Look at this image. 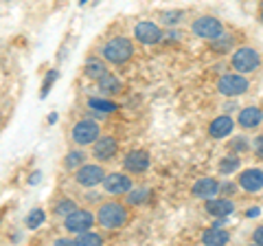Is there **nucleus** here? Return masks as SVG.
<instances>
[{"label":"nucleus","instance_id":"nucleus-1","mask_svg":"<svg viewBox=\"0 0 263 246\" xmlns=\"http://www.w3.org/2000/svg\"><path fill=\"white\" fill-rule=\"evenodd\" d=\"M97 222L101 224L108 231H114V229L125 226L127 222V209L125 204L121 202H103L97 211Z\"/></svg>","mask_w":263,"mask_h":246},{"label":"nucleus","instance_id":"nucleus-2","mask_svg":"<svg viewBox=\"0 0 263 246\" xmlns=\"http://www.w3.org/2000/svg\"><path fill=\"white\" fill-rule=\"evenodd\" d=\"M101 53L110 64H125L134 55V44L127 38H114L101 48Z\"/></svg>","mask_w":263,"mask_h":246},{"label":"nucleus","instance_id":"nucleus-3","mask_svg":"<svg viewBox=\"0 0 263 246\" xmlns=\"http://www.w3.org/2000/svg\"><path fill=\"white\" fill-rule=\"evenodd\" d=\"M230 64H233V68L237 73L246 75V73H254L261 66V55L252 46H239V48H235L233 57H230Z\"/></svg>","mask_w":263,"mask_h":246},{"label":"nucleus","instance_id":"nucleus-4","mask_svg":"<svg viewBox=\"0 0 263 246\" xmlns=\"http://www.w3.org/2000/svg\"><path fill=\"white\" fill-rule=\"evenodd\" d=\"M99 136H101V128H99V123L92 121V119H81V121H77L75 126H72V130H70L72 143L79 145V147L92 145Z\"/></svg>","mask_w":263,"mask_h":246},{"label":"nucleus","instance_id":"nucleus-5","mask_svg":"<svg viewBox=\"0 0 263 246\" xmlns=\"http://www.w3.org/2000/svg\"><path fill=\"white\" fill-rule=\"evenodd\" d=\"M95 226V216L90 213L88 209H72L68 216H64V229L72 235L77 233H84V231H90Z\"/></svg>","mask_w":263,"mask_h":246},{"label":"nucleus","instance_id":"nucleus-6","mask_svg":"<svg viewBox=\"0 0 263 246\" xmlns=\"http://www.w3.org/2000/svg\"><path fill=\"white\" fill-rule=\"evenodd\" d=\"M248 88H250V81L241 73H228V75L219 77L217 81V90L224 97H239L243 93H248Z\"/></svg>","mask_w":263,"mask_h":246},{"label":"nucleus","instance_id":"nucleus-7","mask_svg":"<svg viewBox=\"0 0 263 246\" xmlns=\"http://www.w3.org/2000/svg\"><path fill=\"white\" fill-rule=\"evenodd\" d=\"M191 31L202 40H217L224 33V24L217 18H213V15H200V18L193 20Z\"/></svg>","mask_w":263,"mask_h":246},{"label":"nucleus","instance_id":"nucleus-8","mask_svg":"<svg viewBox=\"0 0 263 246\" xmlns=\"http://www.w3.org/2000/svg\"><path fill=\"white\" fill-rule=\"evenodd\" d=\"M75 171H77L75 180L81 187H97V185H101L105 178L103 165H97V163H84V165L77 167Z\"/></svg>","mask_w":263,"mask_h":246},{"label":"nucleus","instance_id":"nucleus-9","mask_svg":"<svg viewBox=\"0 0 263 246\" xmlns=\"http://www.w3.org/2000/svg\"><path fill=\"white\" fill-rule=\"evenodd\" d=\"M103 189L110 196H125L132 189V178L127 174H121V171H112V174H105L103 178Z\"/></svg>","mask_w":263,"mask_h":246},{"label":"nucleus","instance_id":"nucleus-10","mask_svg":"<svg viewBox=\"0 0 263 246\" xmlns=\"http://www.w3.org/2000/svg\"><path fill=\"white\" fill-rule=\"evenodd\" d=\"M119 152V143L114 136H99L97 141L92 143V156L101 163H108L117 156Z\"/></svg>","mask_w":263,"mask_h":246},{"label":"nucleus","instance_id":"nucleus-11","mask_svg":"<svg viewBox=\"0 0 263 246\" xmlns=\"http://www.w3.org/2000/svg\"><path fill=\"white\" fill-rule=\"evenodd\" d=\"M134 38L138 40L141 44L149 46V44H158L162 40V29L158 27L156 22H138L134 27Z\"/></svg>","mask_w":263,"mask_h":246},{"label":"nucleus","instance_id":"nucleus-12","mask_svg":"<svg viewBox=\"0 0 263 246\" xmlns=\"http://www.w3.org/2000/svg\"><path fill=\"white\" fill-rule=\"evenodd\" d=\"M123 167L132 174H143V171L149 169V154L143 150H134L129 152L125 159H123Z\"/></svg>","mask_w":263,"mask_h":246},{"label":"nucleus","instance_id":"nucleus-13","mask_svg":"<svg viewBox=\"0 0 263 246\" xmlns=\"http://www.w3.org/2000/svg\"><path fill=\"white\" fill-rule=\"evenodd\" d=\"M239 187L248 194H257L263 189V169H246L239 174Z\"/></svg>","mask_w":263,"mask_h":246},{"label":"nucleus","instance_id":"nucleus-14","mask_svg":"<svg viewBox=\"0 0 263 246\" xmlns=\"http://www.w3.org/2000/svg\"><path fill=\"white\" fill-rule=\"evenodd\" d=\"M233 128H235L233 117H228V114H219V117H215L211 121L209 134H211V138H226L230 132H233Z\"/></svg>","mask_w":263,"mask_h":246},{"label":"nucleus","instance_id":"nucleus-15","mask_svg":"<svg viewBox=\"0 0 263 246\" xmlns=\"http://www.w3.org/2000/svg\"><path fill=\"white\" fill-rule=\"evenodd\" d=\"M237 123L243 128V130H254L259 128L263 123V110L257 108V106H248V108H243L239 112V117H237Z\"/></svg>","mask_w":263,"mask_h":246},{"label":"nucleus","instance_id":"nucleus-16","mask_svg":"<svg viewBox=\"0 0 263 246\" xmlns=\"http://www.w3.org/2000/svg\"><path fill=\"white\" fill-rule=\"evenodd\" d=\"M193 196L195 198H202V200H209V198H215L219 194V183L215 178H200L197 183L193 185Z\"/></svg>","mask_w":263,"mask_h":246},{"label":"nucleus","instance_id":"nucleus-17","mask_svg":"<svg viewBox=\"0 0 263 246\" xmlns=\"http://www.w3.org/2000/svg\"><path fill=\"white\" fill-rule=\"evenodd\" d=\"M233 209H235V204L228 198H219V200L209 198L206 200V213H211L213 218H228L230 213H233Z\"/></svg>","mask_w":263,"mask_h":246},{"label":"nucleus","instance_id":"nucleus-18","mask_svg":"<svg viewBox=\"0 0 263 246\" xmlns=\"http://www.w3.org/2000/svg\"><path fill=\"white\" fill-rule=\"evenodd\" d=\"M202 242L206 246H221V244L230 242V235L221 226H213V229H206V231L202 233Z\"/></svg>","mask_w":263,"mask_h":246},{"label":"nucleus","instance_id":"nucleus-19","mask_svg":"<svg viewBox=\"0 0 263 246\" xmlns=\"http://www.w3.org/2000/svg\"><path fill=\"white\" fill-rule=\"evenodd\" d=\"M84 71H86V77L95 79V81H99V79L105 75V73H108V68H105V64L101 60H88Z\"/></svg>","mask_w":263,"mask_h":246},{"label":"nucleus","instance_id":"nucleus-20","mask_svg":"<svg viewBox=\"0 0 263 246\" xmlns=\"http://www.w3.org/2000/svg\"><path fill=\"white\" fill-rule=\"evenodd\" d=\"M99 88L108 95H117V93H121V81L114 75H110V73H105V75L99 79Z\"/></svg>","mask_w":263,"mask_h":246},{"label":"nucleus","instance_id":"nucleus-21","mask_svg":"<svg viewBox=\"0 0 263 246\" xmlns=\"http://www.w3.org/2000/svg\"><path fill=\"white\" fill-rule=\"evenodd\" d=\"M239 165H241L239 156H235V154H228V156H224V159L219 161V174H224V176L235 174V171L239 169Z\"/></svg>","mask_w":263,"mask_h":246},{"label":"nucleus","instance_id":"nucleus-22","mask_svg":"<svg viewBox=\"0 0 263 246\" xmlns=\"http://www.w3.org/2000/svg\"><path fill=\"white\" fill-rule=\"evenodd\" d=\"M75 244H79V246H99V244H103V237L99 233H95V231H84V233L75 235Z\"/></svg>","mask_w":263,"mask_h":246},{"label":"nucleus","instance_id":"nucleus-23","mask_svg":"<svg viewBox=\"0 0 263 246\" xmlns=\"http://www.w3.org/2000/svg\"><path fill=\"white\" fill-rule=\"evenodd\" d=\"M84 163H86V154L81 150H70L68 154H66V159H64L66 169H77V167L84 165Z\"/></svg>","mask_w":263,"mask_h":246},{"label":"nucleus","instance_id":"nucleus-24","mask_svg":"<svg viewBox=\"0 0 263 246\" xmlns=\"http://www.w3.org/2000/svg\"><path fill=\"white\" fill-rule=\"evenodd\" d=\"M88 106L92 110H97V112H114L117 110V103H112V101H108V99H99V97H90L88 99Z\"/></svg>","mask_w":263,"mask_h":246},{"label":"nucleus","instance_id":"nucleus-25","mask_svg":"<svg viewBox=\"0 0 263 246\" xmlns=\"http://www.w3.org/2000/svg\"><path fill=\"white\" fill-rule=\"evenodd\" d=\"M44 220H46V213H44V209H33L29 216H27V229H31V231H35L37 226H42L44 224Z\"/></svg>","mask_w":263,"mask_h":246},{"label":"nucleus","instance_id":"nucleus-26","mask_svg":"<svg viewBox=\"0 0 263 246\" xmlns=\"http://www.w3.org/2000/svg\"><path fill=\"white\" fill-rule=\"evenodd\" d=\"M147 198H149V189H145V187H141V189H134V191H127V202L129 204H141L145 202Z\"/></svg>","mask_w":263,"mask_h":246},{"label":"nucleus","instance_id":"nucleus-27","mask_svg":"<svg viewBox=\"0 0 263 246\" xmlns=\"http://www.w3.org/2000/svg\"><path fill=\"white\" fill-rule=\"evenodd\" d=\"M72 209H77V202L70 200V198H62L60 202L55 204V213H57V216H68Z\"/></svg>","mask_w":263,"mask_h":246},{"label":"nucleus","instance_id":"nucleus-28","mask_svg":"<svg viewBox=\"0 0 263 246\" xmlns=\"http://www.w3.org/2000/svg\"><path fill=\"white\" fill-rule=\"evenodd\" d=\"M182 11H164L162 15H160V20L164 22V24H178L180 20H182Z\"/></svg>","mask_w":263,"mask_h":246},{"label":"nucleus","instance_id":"nucleus-29","mask_svg":"<svg viewBox=\"0 0 263 246\" xmlns=\"http://www.w3.org/2000/svg\"><path fill=\"white\" fill-rule=\"evenodd\" d=\"M57 77H60V73H57V71H51V73H48V75H46V79H44V86H42V93H40V97H42V99H44V97L48 95V90H51L53 81H55Z\"/></svg>","mask_w":263,"mask_h":246},{"label":"nucleus","instance_id":"nucleus-30","mask_svg":"<svg viewBox=\"0 0 263 246\" xmlns=\"http://www.w3.org/2000/svg\"><path fill=\"white\" fill-rule=\"evenodd\" d=\"M235 189H237V185H233V183H219V191L226 194V196L235 194Z\"/></svg>","mask_w":263,"mask_h":246},{"label":"nucleus","instance_id":"nucleus-31","mask_svg":"<svg viewBox=\"0 0 263 246\" xmlns=\"http://www.w3.org/2000/svg\"><path fill=\"white\" fill-rule=\"evenodd\" d=\"M254 152H257L259 159H263V134L254 138Z\"/></svg>","mask_w":263,"mask_h":246},{"label":"nucleus","instance_id":"nucleus-32","mask_svg":"<svg viewBox=\"0 0 263 246\" xmlns=\"http://www.w3.org/2000/svg\"><path fill=\"white\" fill-rule=\"evenodd\" d=\"M237 138H239V141H233V143H230V147H233V150H246L243 136H237Z\"/></svg>","mask_w":263,"mask_h":246},{"label":"nucleus","instance_id":"nucleus-33","mask_svg":"<svg viewBox=\"0 0 263 246\" xmlns=\"http://www.w3.org/2000/svg\"><path fill=\"white\" fill-rule=\"evenodd\" d=\"M252 240L257 242V244H261L263 246V226H259L257 231H254V235H252Z\"/></svg>","mask_w":263,"mask_h":246},{"label":"nucleus","instance_id":"nucleus-34","mask_svg":"<svg viewBox=\"0 0 263 246\" xmlns=\"http://www.w3.org/2000/svg\"><path fill=\"white\" fill-rule=\"evenodd\" d=\"M40 178H42V174H40V171H33V176L29 178V183H31V185H37Z\"/></svg>","mask_w":263,"mask_h":246},{"label":"nucleus","instance_id":"nucleus-35","mask_svg":"<svg viewBox=\"0 0 263 246\" xmlns=\"http://www.w3.org/2000/svg\"><path fill=\"white\" fill-rule=\"evenodd\" d=\"M259 213H261V211H259V207H250V211L246 213V216H248V218H254V216H259Z\"/></svg>","mask_w":263,"mask_h":246},{"label":"nucleus","instance_id":"nucleus-36","mask_svg":"<svg viewBox=\"0 0 263 246\" xmlns=\"http://www.w3.org/2000/svg\"><path fill=\"white\" fill-rule=\"evenodd\" d=\"M55 121H57V114L53 112V114H51V117H48V123H55Z\"/></svg>","mask_w":263,"mask_h":246},{"label":"nucleus","instance_id":"nucleus-37","mask_svg":"<svg viewBox=\"0 0 263 246\" xmlns=\"http://www.w3.org/2000/svg\"><path fill=\"white\" fill-rule=\"evenodd\" d=\"M259 15H261V22H263V0H261V9H259Z\"/></svg>","mask_w":263,"mask_h":246},{"label":"nucleus","instance_id":"nucleus-38","mask_svg":"<svg viewBox=\"0 0 263 246\" xmlns=\"http://www.w3.org/2000/svg\"><path fill=\"white\" fill-rule=\"evenodd\" d=\"M79 3H81V5H84V3H88V0H79Z\"/></svg>","mask_w":263,"mask_h":246}]
</instances>
